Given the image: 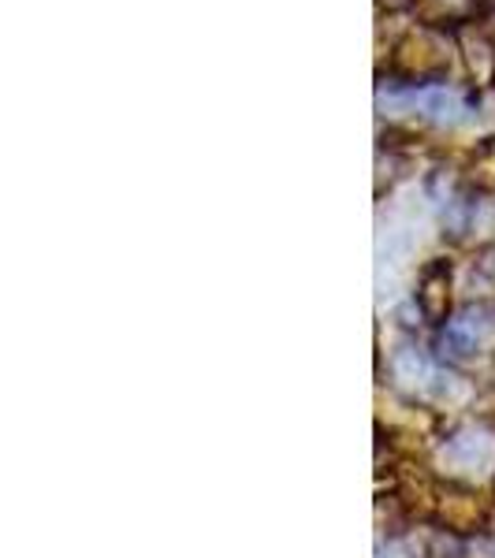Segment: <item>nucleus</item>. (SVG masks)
Segmentation results:
<instances>
[]
</instances>
